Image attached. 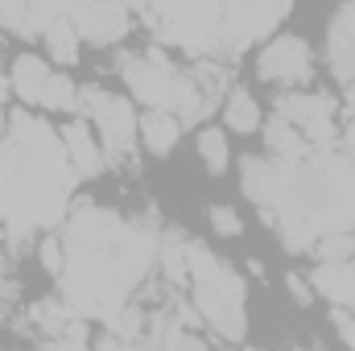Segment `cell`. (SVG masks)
<instances>
[{"label": "cell", "instance_id": "14", "mask_svg": "<svg viewBox=\"0 0 355 351\" xmlns=\"http://www.w3.org/2000/svg\"><path fill=\"white\" fill-rule=\"evenodd\" d=\"M198 153H202V166H207L211 174H223V170H227V141H223V132L207 128V132L198 137Z\"/></svg>", "mask_w": 355, "mask_h": 351}, {"label": "cell", "instance_id": "13", "mask_svg": "<svg viewBox=\"0 0 355 351\" xmlns=\"http://www.w3.org/2000/svg\"><path fill=\"white\" fill-rule=\"evenodd\" d=\"M37 103L50 108V112H79V87H75L67 75H50Z\"/></svg>", "mask_w": 355, "mask_h": 351}, {"label": "cell", "instance_id": "1", "mask_svg": "<svg viewBox=\"0 0 355 351\" xmlns=\"http://www.w3.org/2000/svg\"><path fill=\"white\" fill-rule=\"evenodd\" d=\"M194 302H198L202 318L219 331V339H227V343L244 339V327H248L244 323V281L227 264H219L194 281Z\"/></svg>", "mask_w": 355, "mask_h": 351}, {"label": "cell", "instance_id": "7", "mask_svg": "<svg viewBox=\"0 0 355 351\" xmlns=\"http://www.w3.org/2000/svg\"><path fill=\"white\" fill-rule=\"evenodd\" d=\"M62 145H67V157H71V166H75L79 178H95L103 170V157H99V149H95V141H91V132H87L83 120H71V124H67Z\"/></svg>", "mask_w": 355, "mask_h": 351}, {"label": "cell", "instance_id": "11", "mask_svg": "<svg viewBox=\"0 0 355 351\" xmlns=\"http://www.w3.org/2000/svg\"><path fill=\"white\" fill-rule=\"evenodd\" d=\"M42 37H46V50H50L58 62H75V58H79V29L71 25V17L54 21Z\"/></svg>", "mask_w": 355, "mask_h": 351}, {"label": "cell", "instance_id": "10", "mask_svg": "<svg viewBox=\"0 0 355 351\" xmlns=\"http://www.w3.org/2000/svg\"><path fill=\"white\" fill-rule=\"evenodd\" d=\"M46 79H50V71H46V62L37 58V54H21L17 62H12V91L21 95V99H42V91H46Z\"/></svg>", "mask_w": 355, "mask_h": 351}, {"label": "cell", "instance_id": "12", "mask_svg": "<svg viewBox=\"0 0 355 351\" xmlns=\"http://www.w3.org/2000/svg\"><path fill=\"white\" fill-rule=\"evenodd\" d=\"M223 120H227L236 132H252V128L261 124V108H257V99H252L248 91H232L227 103H223Z\"/></svg>", "mask_w": 355, "mask_h": 351}, {"label": "cell", "instance_id": "16", "mask_svg": "<svg viewBox=\"0 0 355 351\" xmlns=\"http://www.w3.org/2000/svg\"><path fill=\"white\" fill-rule=\"evenodd\" d=\"M62 261H67V257H62V244L46 240V244H42V264H46V268H54V273H62Z\"/></svg>", "mask_w": 355, "mask_h": 351}, {"label": "cell", "instance_id": "8", "mask_svg": "<svg viewBox=\"0 0 355 351\" xmlns=\"http://www.w3.org/2000/svg\"><path fill=\"white\" fill-rule=\"evenodd\" d=\"M141 137H145L149 153H170L178 145V137H182V120H178L174 112H166V108H153L141 120Z\"/></svg>", "mask_w": 355, "mask_h": 351}, {"label": "cell", "instance_id": "18", "mask_svg": "<svg viewBox=\"0 0 355 351\" xmlns=\"http://www.w3.org/2000/svg\"><path fill=\"white\" fill-rule=\"evenodd\" d=\"M339 335H343L347 343H355V318H343V314H339Z\"/></svg>", "mask_w": 355, "mask_h": 351}, {"label": "cell", "instance_id": "9", "mask_svg": "<svg viewBox=\"0 0 355 351\" xmlns=\"http://www.w3.org/2000/svg\"><path fill=\"white\" fill-rule=\"evenodd\" d=\"M265 137H268V149H272V157L302 162V157L310 153V145H306L302 128H297V124H289V120H281V116H272V124H268Z\"/></svg>", "mask_w": 355, "mask_h": 351}, {"label": "cell", "instance_id": "3", "mask_svg": "<svg viewBox=\"0 0 355 351\" xmlns=\"http://www.w3.org/2000/svg\"><path fill=\"white\" fill-rule=\"evenodd\" d=\"M67 17L79 29V37H87L95 46L120 42L132 25L124 0H67Z\"/></svg>", "mask_w": 355, "mask_h": 351}, {"label": "cell", "instance_id": "15", "mask_svg": "<svg viewBox=\"0 0 355 351\" xmlns=\"http://www.w3.org/2000/svg\"><path fill=\"white\" fill-rule=\"evenodd\" d=\"M211 223H215L219 236H236V232H240V219H236L227 207H215V211H211Z\"/></svg>", "mask_w": 355, "mask_h": 351}, {"label": "cell", "instance_id": "19", "mask_svg": "<svg viewBox=\"0 0 355 351\" xmlns=\"http://www.w3.org/2000/svg\"><path fill=\"white\" fill-rule=\"evenodd\" d=\"M0 124H4V120H0Z\"/></svg>", "mask_w": 355, "mask_h": 351}, {"label": "cell", "instance_id": "5", "mask_svg": "<svg viewBox=\"0 0 355 351\" xmlns=\"http://www.w3.org/2000/svg\"><path fill=\"white\" fill-rule=\"evenodd\" d=\"M331 67L343 83H355V0L335 12L331 25Z\"/></svg>", "mask_w": 355, "mask_h": 351}, {"label": "cell", "instance_id": "2", "mask_svg": "<svg viewBox=\"0 0 355 351\" xmlns=\"http://www.w3.org/2000/svg\"><path fill=\"white\" fill-rule=\"evenodd\" d=\"M79 108L91 112V120L99 124L103 145H107V157L124 162V157L132 153V145H137V132H141V124H137L132 108H128L120 95L99 91V87H83V91H79Z\"/></svg>", "mask_w": 355, "mask_h": 351}, {"label": "cell", "instance_id": "4", "mask_svg": "<svg viewBox=\"0 0 355 351\" xmlns=\"http://www.w3.org/2000/svg\"><path fill=\"white\" fill-rule=\"evenodd\" d=\"M310 75H314V62H310V50L302 37H277L261 54V79H268V83L306 87Z\"/></svg>", "mask_w": 355, "mask_h": 351}, {"label": "cell", "instance_id": "17", "mask_svg": "<svg viewBox=\"0 0 355 351\" xmlns=\"http://www.w3.org/2000/svg\"><path fill=\"white\" fill-rule=\"evenodd\" d=\"M289 293H293V298H297L302 306L310 302V293H306V285H302V277H289Z\"/></svg>", "mask_w": 355, "mask_h": 351}, {"label": "cell", "instance_id": "6", "mask_svg": "<svg viewBox=\"0 0 355 351\" xmlns=\"http://www.w3.org/2000/svg\"><path fill=\"white\" fill-rule=\"evenodd\" d=\"M314 285L331 302L355 310V257H347V261H322V268L314 273Z\"/></svg>", "mask_w": 355, "mask_h": 351}]
</instances>
